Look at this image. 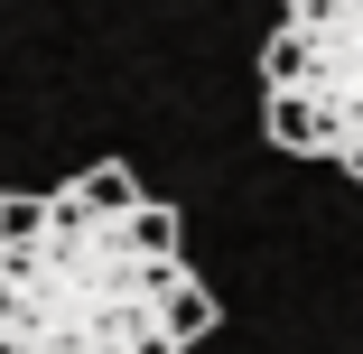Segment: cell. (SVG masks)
Listing matches in <instances>:
<instances>
[{
    "label": "cell",
    "instance_id": "cell-1",
    "mask_svg": "<svg viewBox=\"0 0 363 354\" xmlns=\"http://www.w3.org/2000/svg\"><path fill=\"white\" fill-rule=\"evenodd\" d=\"M214 326L177 205L121 159L56 196H0V354H186Z\"/></svg>",
    "mask_w": 363,
    "mask_h": 354
},
{
    "label": "cell",
    "instance_id": "cell-2",
    "mask_svg": "<svg viewBox=\"0 0 363 354\" xmlns=\"http://www.w3.org/2000/svg\"><path fill=\"white\" fill-rule=\"evenodd\" d=\"M261 121L279 150L363 177V0H279L261 47Z\"/></svg>",
    "mask_w": 363,
    "mask_h": 354
}]
</instances>
